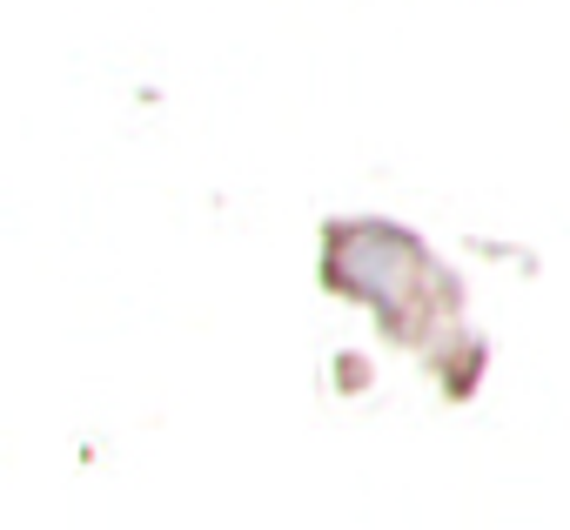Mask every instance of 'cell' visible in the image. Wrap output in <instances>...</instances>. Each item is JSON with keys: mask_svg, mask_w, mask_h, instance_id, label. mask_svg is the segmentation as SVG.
Wrapping results in <instances>:
<instances>
[{"mask_svg": "<svg viewBox=\"0 0 570 530\" xmlns=\"http://www.w3.org/2000/svg\"><path fill=\"white\" fill-rule=\"evenodd\" d=\"M316 276L330 296L370 310L383 343L436 376L443 403H470L483 390L490 343L470 330V289L416 228L383 215H336L323 222Z\"/></svg>", "mask_w": 570, "mask_h": 530, "instance_id": "6da1fadb", "label": "cell"}]
</instances>
